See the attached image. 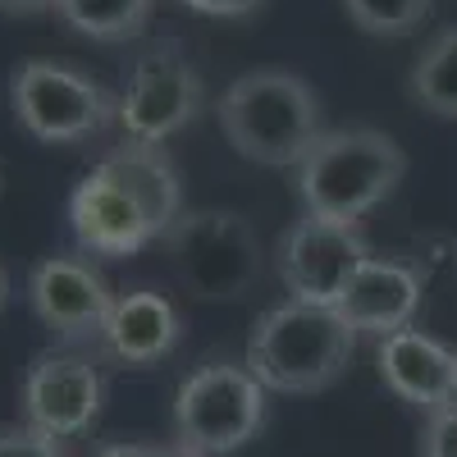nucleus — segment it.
<instances>
[{"mask_svg":"<svg viewBox=\"0 0 457 457\" xmlns=\"http://www.w3.org/2000/svg\"><path fill=\"white\" fill-rule=\"evenodd\" d=\"M407 174L403 146L379 129H334L297 161V197L316 220L361 224Z\"/></svg>","mask_w":457,"mask_h":457,"instance_id":"nucleus-1","label":"nucleus"},{"mask_svg":"<svg viewBox=\"0 0 457 457\" xmlns=\"http://www.w3.org/2000/svg\"><path fill=\"white\" fill-rule=\"evenodd\" d=\"M10 105L23 133L51 146L87 142L114 124V96L83 69L55 60H23L10 79Z\"/></svg>","mask_w":457,"mask_h":457,"instance_id":"nucleus-6","label":"nucleus"},{"mask_svg":"<svg viewBox=\"0 0 457 457\" xmlns=\"http://www.w3.org/2000/svg\"><path fill=\"white\" fill-rule=\"evenodd\" d=\"M348 19L370 37H403L430 14L435 0H343Z\"/></svg>","mask_w":457,"mask_h":457,"instance_id":"nucleus-17","label":"nucleus"},{"mask_svg":"<svg viewBox=\"0 0 457 457\" xmlns=\"http://www.w3.org/2000/svg\"><path fill=\"white\" fill-rule=\"evenodd\" d=\"M105 398V379L101 366L83 353H64L51 348L42 357H32L28 375H23V426H32L37 435L46 439H79L101 411Z\"/></svg>","mask_w":457,"mask_h":457,"instance_id":"nucleus-9","label":"nucleus"},{"mask_svg":"<svg viewBox=\"0 0 457 457\" xmlns=\"http://www.w3.org/2000/svg\"><path fill=\"white\" fill-rule=\"evenodd\" d=\"M270 394L238 361H211L193 370L174 394V444L187 457H224L256 439Z\"/></svg>","mask_w":457,"mask_h":457,"instance_id":"nucleus-5","label":"nucleus"},{"mask_svg":"<svg viewBox=\"0 0 457 457\" xmlns=\"http://www.w3.org/2000/svg\"><path fill=\"white\" fill-rule=\"evenodd\" d=\"M421 457H457V398L439 411H426Z\"/></svg>","mask_w":457,"mask_h":457,"instance_id":"nucleus-19","label":"nucleus"},{"mask_svg":"<svg viewBox=\"0 0 457 457\" xmlns=\"http://www.w3.org/2000/svg\"><path fill=\"white\" fill-rule=\"evenodd\" d=\"M379 379L411 407L439 411L457 398V353L421 329H398L375 348Z\"/></svg>","mask_w":457,"mask_h":457,"instance_id":"nucleus-13","label":"nucleus"},{"mask_svg":"<svg viewBox=\"0 0 457 457\" xmlns=\"http://www.w3.org/2000/svg\"><path fill=\"white\" fill-rule=\"evenodd\" d=\"M5 307H10V270L0 265V312H5Z\"/></svg>","mask_w":457,"mask_h":457,"instance_id":"nucleus-23","label":"nucleus"},{"mask_svg":"<svg viewBox=\"0 0 457 457\" xmlns=\"http://www.w3.org/2000/svg\"><path fill=\"white\" fill-rule=\"evenodd\" d=\"M55 10V0H0V14H42Z\"/></svg>","mask_w":457,"mask_h":457,"instance_id":"nucleus-22","label":"nucleus"},{"mask_svg":"<svg viewBox=\"0 0 457 457\" xmlns=\"http://www.w3.org/2000/svg\"><path fill=\"white\" fill-rule=\"evenodd\" d=\"M215 120L228 146L252 165L297 170V161L325 133L316 92L288 69H252L238 83H228L215 105Z\"/></svg>","mask_w":457,"mask_h":457,"instance_id":"nucleus-3","label":"nucleus"},{"mask_svg":"<svg viewBox=\"0 0 457 457\" xmlns=\"http://www.w3.org/2000/svg\"><path fill=\"white\" fill-rule=\"evenodd\" d=\"M407 92L439 120H457V28L435 32L421 46L407 73Z\"/></svg>","mask_w":457,"mask_h":457,"instance_id":"nucleus-15","label":"nucleus"},{"mask_svg":"<svg viewBox=\"0 0 457 457\" xmlns=\"http://www.w3.org/2000/svg\"><path fill=\"white\" fill-rule=\"evenodd\" d=\"M28 302L37 320H42L55 338L64 343H92L101 338L114 293L110 284L79 256H46L42 265H32L28 275Z\"/></svg>","mask_w":457,"mask_h":457,"instance_id":"nucleus-10","label":"nucleus"},{"mask_svg":"<svg viewBox=\"0 0 457 457\" xmlns=\"http://www.w3.org/2000/svg\"><path fill=\"white\" fill-rule=\"evenodd\" d=\"M183 293L197 302H238L261 279V238L238 211H183L161 238Z\"/></svg>","mask_w":457,"mask_h":457,"instance_id":"nucleus-4","label":"nucleus"},{"mask_svg":"<svg viewBox=\"0 0 457 457\" xmlns=\"http://www.w3.org/2000/svg\"><path fill=\"white\" fill-rule=\"evenodd\" d=\"M92 457H187L179 444H101Z\"/></svg>","mask_w":457,"mask_h":457,"instance_id":"nucleus-20","label":"nucleus"},{"mask_svg":"<svg viewBox=\"0 0 457 457\" xmlns=\"http://www.w3.org/2000/svg\"><path fill=\"white\" fill-rule=\"evenodd\" d=\"M183 5L197 10V14H211V19H243L261 5V0H183Z\"/></svg>","mask_w":457,"mask_h":457,"instance_id":"nucleus-21","label":"nucleus"},{"mask_svg":"<svg viewBox=\"0 0 457 457\" xmlns=\"http://www.w3.org/2000/svg\"><path fill=\"white\" fill-rule=\"evenodd\" d=\"M366 261L370 247L353 224H334L316 215H302L297 224H288L275 247V270L284 288L293 293V302H312V307H334Z\"/></svg>","mask_w":457,"mask_h":457,"instance_id":"nucleus-8","label":"nucleus"},{"mask_svg":"<svg viewBox=\"0 0 457 457\" xmlns=\"http://www.w3.org/2000/svg\"><path fill=\"white\" fill-rule=\"evenodd\" d=\"M0 457H69V448L60 439H46L32 426L14 421V426H0Z\"/></svg>","mask_w":457,"mask_h":457,"instance_id":"nucleus-18","label":"nucleus"},{"mask_svg":"<svg viewBox=\"0 0 457 457\" xmlns=\"http://www.w3.org/2000/svg\"><path fill=\"white\" fill-rule=\"evenodd\" d=\"M69 228H73V238H79L83 252L110 256V261L114 256H133L146 243H161V234L142 215V206L101 165H92V174L73 187V197H69Z\"/></svg>","mask_w":457,"mask_h":457,"instance_id":"nucleus-12","label":"nucleus"},{"mask_svg":"<svg viewBox=\"0 0 457 457\" xmlns=\"http://www.w3.org/2000/svg\"><path fill=\"white\" fill-rule=\"evenodd\" d=\"M421 297H426V279L416 265L394 261V256H370L348 279L334 312L348 320L353 334L389 338L398 329H411L416 312H421Z\"/></svg>","mask_w":457,"mask_h":457,"instance_id":"nucleus-11","label":"nucleus"},{"mask_svg":"<svg viewBox=\"0 0 457 457\" xmlns=\"http://www.w3.org/2000/svg\"><path fill=\"white\" fill-rule=\"evenodd\" d=\"M202 105H206L202 73L193 69L187 55L165 46V51H146L133 64L124 92L114 96V124L124 129L129 142L161 146L165 137L193 124Z\"/></svg>","mask_w":457,"mask_h":457,"instance_id":"nucleus-7","label":"nucleus"},{"mask_svg":"<svg viewBox=\"0 0 457 457\" xmlns=\"http://www.w3.org/2000/svg\"><path fill=\"white\" fill-rule=\"evenodd\" d=\"M357 334L334 307L284 302L261 312L247 334V370L265 394H320L348 370Z\"/></svg>","mask_w":457,"mask_h":457,"instance_id":"nucleus-2","label":"nucleus"},{"mask_svg":"<svg viewBox=\"0 0 457 457\" xmlns=\"http://www.w3.org/2000/svg\"><path fill=\"white\" fill-rule=\"evenodd\" d=\"M156 10V0H55V14L92 42H129Z\"/></svg>","mask_w":457,"mask_h":457,"instance_id":"nucleus-16","label":"nucleus"},{"mask_svg":"<svg viewBox=\"0 0 457 457\" xmlns=\"http://www.w3.org/2000/svg\"><path fill=\"white\" fill-rule=\"evenodd\" d=\"M179 334H183V320L174 312V302L165 293L133 288L124 297H114L110 320L101 329V348L124 366H156L161 357L174 353Z\"/></svg>","mask_w":457,"mask_h":457,"instance_id":"nucleus-14","label":"nucleus"}]
</instances>
